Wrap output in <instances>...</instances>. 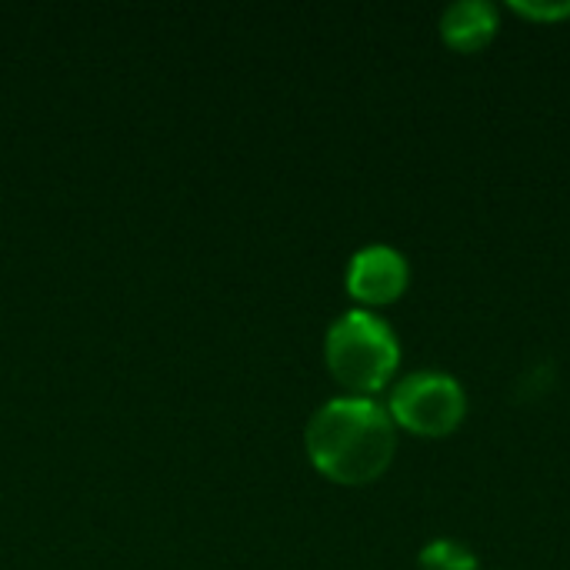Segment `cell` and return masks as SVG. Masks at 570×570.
I'll use <instances>...</instances> for the list:
<instances>
[{
    "label": "cell",
    "instance_id": "cell-1",
    "mask_svg": "<svg viewBox=\"0 0 570 570\" xmlns=\"http://www.w3.org/2000/svg\"><path fill=\"white\" fill-rule=\"evenodd\" d=\"M311 464L337 484L377 481L397 448L394 421L387 407L371 397H334L307 421Z\"/></svg>",
    "mask_w": 570,
    "mask_h": 570
},
{
    "label": "cell",
    "instance_id": "cell-2",
    "mask_svg": "<svg viewBox=\"0 0 570 570\" xmlns=\"http://www.w3.org/2000/svg\"><path fill=\"white\" fill-rule=\"evenodd\" d=\"M324 357L331 374L344 387L357 394H374L394 377L401 364V344L391 324L381 321L377 314L347 311L331 324L324 341Z\"/></svg>",
    "mask_w": 570,
    "mask_h": 570
},
{
    "label": "cell",
    "instance_id": "cell-3",
    "mask_svg": "<svg viewBox=\"0 0 570 570\" xmlns=\"http://www.w3.org/2000/svg\"><path fill=\"white\" fill-rule=\"evenodd\" d=\"M391 421L421 438H444L461 428L468 414L464 387L444 371L407 374L391 391Z\"/></svg>",
    "mask_w": 570,
    "mask_h": 570
},
{
    "label": "cell",
    "instance_id": "cell-4",
    "mask_svg": "<svg viewBox=\"0 0 570 570\" xmlns=\"http://www.w3.org/2000/svg\"><path fill=\"white\" fill-rule=\"evenodd\" d=\"M407 281L411 271L404 254L387 244H371L347 264V291L361 304H391L407 291Z\"/></svg>",
    "mask_w": 570,
    "mask_h": 570
},
{
    "label": "cell",
    "instance_id": "cell-5",
    "mask_svg": "<svg viewBox=\"0 0 570 570\" xmlns=\"http://www.w3.org/2000/svg\"><path fill=\"white\" fill-rule=\"evenodd\" d=\"M498 33V10L488 0H458L441 13V37L461 53L488 47Z\"/></svg>",
    "mask_w": 570,
    "mask_h": 570
},
{
    "label": "cell",
    "instance_id": "cell-6",
    "mask_svg": "<svg viewBox=\"0 0 570 570\" xmlns=\"http://www.w3.org/2000/svg\"><path fill=\"white\" fill-rule=\"evenodd\" d=\"M421 570H478V558L458 541H431L417 554Z\"/></svg>",
    "mask_w": 570,
    "mask_h": 570
},
{
    "label": "cell",
    "instance_id": "cell-7",
    "mask_svg": "<svg viewBox=\"0 0 570 570\" xmlns=\"http://www.w3.org/2000/svg\"><path fill=\"white\" fill-rule=\"evenodd\" d=\"M511 7L524 17H534V20H561L570 17V0L564 3H541V0H511Z\"/></svg>",
    "mask_w": 570,
    "mask_h": 570
}]
</instances>
